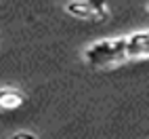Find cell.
I'll list each match as a JSON object with an SVG mask.
<instances>
[{"label": "cell", "instance_id": "6da1fadb", "mask_svg": "<svg viewBox=\"0 0 149 139\" xmlns=\"http://www.w3.org/2000/svg\"><path fill=\"white\" fill-rule=\"evenodd\" d=\"M124 59H126V36L93 42L84 51V61L91 67H111L122 63Z\"/></svg>", "mask_w": 149, "mask_h": 139}, {"label": "cell", "instance_id": "52a82bcc", "mask_svg": "<svg viewBox=\"0 0 149 139\" xmlns=\"http://www.w3.org/2000/svg\"><path fill=\"white\" fill-rule=\"evenodd\" d=\"M147 11H149V4H147Z\"/></svg>", "mask_w": 149, "mask_h": 139}, {"label": "cell", "instance_id": "3957f363", "mask_svg": "<svg viewBox=\"0 0 149 139\" xmlns=\"http://www.w3.org/2000/svg\"><path fill=\"white\" fill-rule=\"evenodd\" d=\"M25 95L17 88H0V112H13L23 107Z\"/></svg>", "mask_w": 149, "mask_h": 139}, {"label": "cell", "instance_id": "277c9868", "mask_svg": "<svg viewBox=\"0 0 149 139\" xmlns=\"http://www.w3.org/2000/svg\"><path fill=\"white\" fill-rule=\"evenodd\" d=\"M65 11L76 19H93V11L86 0H72L65 4Z\"/></svg>", "mask_w": 149, "mask_h": 139}, {"label": "cell", "instance_id": "8992f818", "mask_svg": "<svg viewBox=\"0 0 149 139\" xmlns=\"http://www.w3.org/2000/svg\"><path fill=\"white\" fill-rule=\"evenodd\" d=\"M8 139H38L34 133H27V131H19V133H15V135H11Z\"/></svg>", "mask_w": 149, "mask_h": 139}, {"label": "cell", "instance_id": "5b68a950", "mask_svg": "<svg viewBox=\"0 0 149 139\" xmlns=\"http://www.w3.org/2000/svg\"><path fill=\"white\" fill-rule=\"evenodd\" d=\"M88 6L93 11V19H99V21H105L109 17V4L107 0H86Z\"/></svg>", "mask_w": 149, "mask_h": 139}, {"label": "cell", "instance_id": "7a4b0ae2", "mask_svg": "<svg viewBox=\"0 0 149 139\" xmlns=\"http://www.w3.org/2000/svg\"><path fill=\"white\" fill-rule=\"evenodd\" d=\"M126 59H149V29L126 36Z\"/></svg>", "mask_w": 149, "mask_h": 139}]
</instances>
